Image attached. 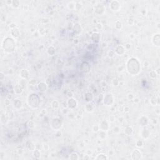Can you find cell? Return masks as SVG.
Returning a JSON list of instances; mask_svg holds the SVG:
<instances>
[{"mask_svg": "<svg viewBox=\"0 0 160 160\" xmlns=\"http://www.w3.org/2000/svg\"><path fill=\"white\" fill-rule=\"evenodd\" d=\"M68 105L69 106V107L71 109L76 108V105H77L76 99H73V98H69L68 101Z\"/></svg>", "mask_w": 160, "mask_h": 160, "instance_id": "2", "label": "cell"}, {"mask_svg": "<svg viewBox=\"0 0 160 160\" xmlns=\"http://www.w3.org/2000/svg\"><path fill=\"white\" fill-rule=\"evenodd\" d=\"M140 64L138 61L135 58L129 59L127 62V70L129 71L132 68H133L132 70V75H136L138 73L139 70H140Z\"/></svg>", "mask_w": 160, "mask_h": 160, "instance_id": "1", "label": "cell"}, {"mask_svg": "<svg viewBox=\"0 0 160 160\" xmlns=\"http://www.w3.org/2000/svg\"><path fill=\"white\" fill-rule=\"evenodd\" d=\"M136 155V156H134L133 159H141L142 155L140 151H139L138 149H134L131 153V156H134Z\"/></svg>", "mask_w": 160, "mask_h": 160, "instance_id": "3", "label": "cell"}]
</instances>
